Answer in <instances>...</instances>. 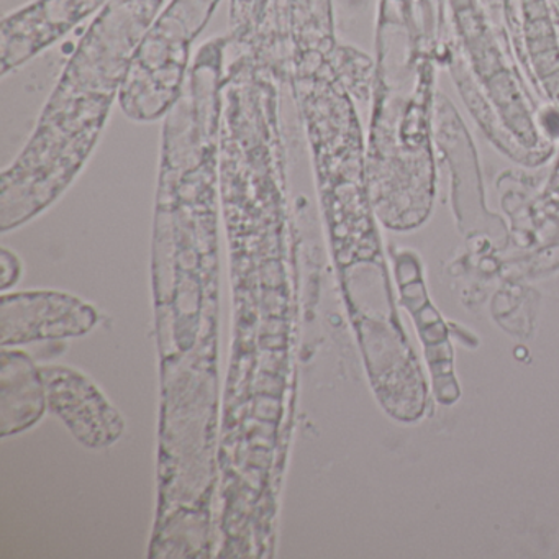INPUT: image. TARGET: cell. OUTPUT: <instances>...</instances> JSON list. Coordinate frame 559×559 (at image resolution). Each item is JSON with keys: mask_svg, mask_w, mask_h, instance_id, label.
Returning a JSON list of instances; mask_svg holds the SVG:
<instances>
[{"mask_svg": "<svg viewBox=\"0 0 559 559\" xmlns=\"http://www.w3.org/2000/svg\"><path fill=\"white\" fill-rule=\"evenodd\" d=\"M2 281H0V289L8 290L9 287L17 283L19 274H21V263L17 257L9 250H2Z\"/></svg>", "mask_w": 559, "mask_h": 559, "instance_id": "6", "label": "cell"}, {"mask_svg": "<svg viewBox=\"0 0 559 559\" xmlns=\"http://www.w3.org/2000/svg\"><path fill=\"white\" fill-rule=\"evenodd\" d=\"M99 313L80 297L58 290L4 294L0 300V345L74 338L90 333Z\"/></svg>", "mask_w": 559, "mask_h": 559, "instance_id": "2", "label": "cell"}, {"mask_svg": "<svg viewBox=\"0 0 559 559\" xmlns=\"http://www.w3.org/2000/svg\"><path fill=\"white\" fill-rule=\"evenodd\" d=\"M107 0H37L2 25V74L17 70Z\"/></svg>", "mask_w": 559, "mask_h": 559, "instance_id": "4", "label": "cell"}, {"mask_svg": "<svg viewBox=\"0 0 559 559\" xmlns=\"http://www.w3.org/2000/svg\"><path fill=\"white\" fill-rule=\"evenodd\" d=\"M162 0H112L64 68L27 145L0 181V228L47 211L96 148Z\"/></svg>", "mask_w": 559, "mask_h": 559, "instance_id": "1", "label": "cell"}, {"mask_svg": "<svg viewBox=\"0 0 559 559\" xmlns=\"http://www.w3.org/2000/svg\"><path fill=\"white\" fill-rule=\"evenodd\" d=\"M48 408L91 450L112 447L126 430L122 414L100 389L70 366H44Z\"/></svg>", "mask_w": 559, "mask_h": 559, "instance_id": "3", "label": "cell"}, {"mask_svg": "<svg viewBox=\"0 0 559 559\" xmlns=\"http://www.w3.org/2000/svg\"><path fill=\"white\" fill-rule=\"evenodd\" d=\"M48 408L41 368L21 349L0 356V435L22 433L34 427Z\"/></svg>", "mask_w": 559, "mask_h": 559, "instance_id": "5", "label": "cell"}]
</instances>
